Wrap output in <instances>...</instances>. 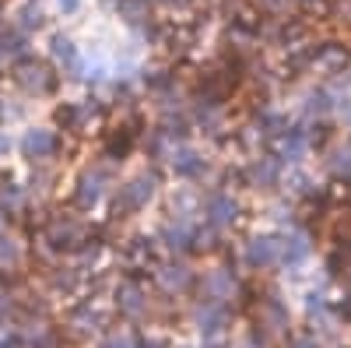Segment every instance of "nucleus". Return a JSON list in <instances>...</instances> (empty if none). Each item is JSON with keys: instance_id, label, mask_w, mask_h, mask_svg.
Segmentation results:
<instances>
[{"instance_id": "7ed1b4c3", "label": "nucleus", "mask_w": 351, "mask_h": 348, "mask_svg": "<svg viewBox=\"0 0 351 348\" xmlns=\"http://www.w3.org/2000/svg\"><path fill=\"white\" fill-rule=\"evenodd\" d=\"M88 225L77 222L74 215H53L43 229V246L53 250V253H77L84 243H88Z\"/></svg>"}, {"instance_id": "1a4fd4ad", "label": "nucleus", "mask_w": 351, "mask_h": 348, "mask_svg": "<svg viewBox=\"0 0 351 348\" xmlns=\"http://www.w3.org/2000/svg\"><path fill=\"white\" fill-rule=\"evenodd\" d=\"M155 278H158V288L165 296H183L197 285V271L186 264V260H169V264H158L155 268Z\"/></svg>"}, {"instance_id": "c756f323", "label": "nucleus", "mask_w": 351, "mask_h": 348, "mask_svg": "<svg viewBox=\"0 0 351 348\" xmlns=\"http://www.w3.org/2000/svg\"><path fill=\"white\" fill-rule=\"evenodd\" d=\"M11 148H14V141L8 137V130H0V159H8V155H11Z\"/></svg>"}, {"instance_id": "ddd939ff", "label": "nucleus", "mask_w": 351, "mask_h": 348, "mask_svg": "<svg viewBox=\"0 0 351 348\" xmlns=\"http://www.w3.org/2000/svg\"><path fill=\"white\" fill-rule=\"evenodd\" d=\"M49 56H53V67L60 71V74H67V78L81 81L84 60H81V53H77L74 39H67V36H60V32H56V36L49 39Z\"/></svg>"}, {"instance_id": "b1692460", "label": "nucleus", "mask_w": 351, "mask_h": 348, "mask_svg": "<svg viewBox=\"0 0 351 348\" xmlns=\"http://www.w3.org/2000/svg\"><path fill=\"white\" fill-rule=\"evenodd\" d=\"M21 260V243L11 232H0V268H14Z\"/></svg>"}, {"instance_id": "a878e982", "label": "nucleus", "mask_w": 351, "mask_h": 348, "mask_svg": "<svg viewBox=\"0 0 351 348\" xmlns=\"http://www.w3.org/2000/svg\"><path fill=\"white\" fill-rule=\"evenodd\" d=\"M95 348H137V345H134V338L127 331H106Z\"/></svg>"}, {"instance_id": "aec40b11", "label": "nucleus", "mask_w": 351, "mask_h": 348, "mask_svg": "<svg viewBox=\"0 0 351 348\" xmlns=\"http://www.w3.org/2000/svg\"><path fill=\"white\" fill-rule=\"evenodd\" d=\"M81 278H84V271H77V268H53L49 275H46V281H49V292L53 296H74L77 288H81Z\"/></svg>"}, {"instance_id": "412c9836", "label": "nucleus", "mask_w": 351, "mask_h": 348, "mask_svg": "<svg viewBox=\"0 0 351 348\" xmlns=\"http://www.w3.org/2000/svg\"><path fill=\"white\" fill-rule=\"evenodd\" d=\"M11 25H18L21 32L32 36V32H39V28L46 25V14H43V8L36 4V0H25V4L14 11V21H11Z\"/></svg>"}, {"instance_id": "f3484780", "label": "nucleus", "mask_w": 351, "mask_h": 348, "mask_svg": "<svg viewBox=\"0 0 351 348\" xmlns=\"http://www.w3.org/2000/svg\"><path fill=\"white\" fill-rule=\"evenodd\" d=\"M95 113H99L95 99L92 102H64V106H56L53 120H56V127H60V130H71L74 134V130H84Z\"/></svg>"}, {"instance_id": "4be33fe9", "label": "nucleus", "mask_w": 351, "mask_h": 348, "mask_svg": "<svg viewBox=\"0 0 351 348\" xmlns=\"http://www.w3.org/2000/svg\"><path fill=\"white\" fill-rule=\"evenodd\" d=\"M327 172L334 180H351V144H337L327 155Z\"/></svg>"}, {"instance_id": "dca6fc26", "label": "nucleus", "mask_w": 351, "mask_h": 348, "mask_svg": "<svg viewBox=\"0 0 351 348\" xmlns=\"http://www.w3.org/2000/svg\"><path fill=\"white\" fill-rule=\"evenodd\" d=\"M106 321H102V313L92 306V303H77L71 313H67V334L74 338H92V334H102Z\"/></svg>"}, {"instance_id": "393cba45", "label": "nucleus", "mask_w": 351, "mask_h": 348, "mask_svg": "<svg viewBox=\"0 0 351 348\" xmlns=\"http://www.w3.org/2000/svg\"><path fill=\"white\" fill-rule=\"evenodd\" d=\"M306 113H309V116H327V113H330V95H327L324 89L309 92V99H306Z\"/></svg>"}, {"instance_id": "423d86ee", "label": "nucleus", "mask_w": 351, "mask_h": 348, "mask_svg": "<svg viewBox=\"0 0 351 348\" xmlns=\"http://www.w3.org/2000/svg\"><path fill=\"white\" fill-rule=\"evenodd\" d=\"M112 299H116V313H120L123 321H130V324H141V321H148V316H152V296H148V288H144L141 281H134V278L116 288Z\"/></svg>"}, {"instance_id": "2f4dec72", "label": "nucleus", "mask_w": 351, "mask_h": 348, "mask_svg": "<svg viewBox=\"0 0 351 348\" xmlns=\"http://www.w3.org/2000/svg\"><path fill=\"white\" fill-rule=\"evenodd\" d=\"M299 4H306V8H316V4H319V0H299Z\"/></svg>"}, {"instance_id": "4468645a", "label": "nucleus", "mask_w": 351, "mask_h": 348, "mask_svg": "<svg viewBox=\"0 0 351 348\" xmlns=\"http://www.w3.org/2000/svg\"><path fill=\"white\" fill-rule=\"evenodd\" d=\"M309 253H313V243L306 232L291 229V232H281L278 236V264L281 268H299L302 260H309Z\"/></svg>"}, {"instance_id": "a211bd4d", "label": "nucleus", "mask_w": 351, "mask_h": 348, "mask_svg": "<svg viewBox=\"0 0 351 348\" xmlns=\"http://www.w3.org/2000/svg\"><path fill=\"white\" fill-rule=\"evenodd\" d=\"M123 253H127V264L130 268H158V240H148V236H137V240H127L123 243Z\"/></svg>"}, {"instance_id": "39448f33", "label": "nucleus", "mask_w": 351, "mask_h": 348, "mask_svg": "<svg viewBox=\"0 0 351 348\" xmlns=\"http://www.w3.org/2000/svg\"><path fill=\"white\" fill-rule=\"evenodd\" d=\"M200 211H204V222H208L211 229L218 232H228V229H236L239 218H243V205H239V197H232V190H208L200 197Z\"/></svg>"}, {"instance_id": "f257e3e1", "label": "nucleus", "mask_w": 351, "mask_h": 348, "mask_svg": "<svg viewBox=\"0 0 351 348\" xmlns=\"http://www.w3.org/2000/svg\"><path fill=\"white\" fill-rule=\"evenodd\" d=\"M158 194V172L148 169V172H137V176H130L127 183L116 187L112 194V215L116 218H130L137 211H144L155 200Z\"/></svg>"}, {"instance_id": "20e7f679", "label": "nucleus", "mask_w": 351, "mask_h": 348, "mask_svg": "<svg viewBox=\"0 0 351 348\" xmlns=\"http://www.w3.org/2000/svg\"><path fill=\"white\" fill-rule=\"evenodd\" d=\"M109 183H112V169L109 165H88L81 169V176L74 180V190H71V200L77 211H95L102 205V197L109 194Z\"/></svg>"}, {"instance_id": "cd10ccee", "label": "nucleus", "mask_w": 351, "mask_h": 348, "mask_svg": "<svg viewBox=\"0 0 351 348\" xmlns=\"http://www.w3.org/2000/svg\"><path fill=\"white\" fill-rule=\"evenodd\" d=\"M134 345H137V348H172V345H169V338H162V334H155V331L137 334V338H134Z\"/></svg>"}, {"instance_id": "9b49d317", "label": "nucleus", "mask_w": 351, "mask_h": 348, "mask_svg": "<svg viewBox=\"0 0 351 348\" xmlns=\"http://www.w3.org/2000/svg\"><path fill=\"white\" fill-rule=\"evenodd\" d=\"M169 169L176 180H204V172H208V159H204L197 148H190V144H176L172 155H169Z\"/></svg>"}, {"instance_id": "2eb2a0df", "label": "nucleus", "mask_w": 351, "mask_h": 348, "mask_svg": "<svg viewBox=\"0 0 351 348\" xmlns=\"http://www.w3.org/2000/svg\"><path fill=\"white\" fill-rule=\"evenodd\" d=\"M243 260L246 268L253 271H271L278 268V236H253L243 250Z\"/></svg>"}, {"instance_id": "6e6552de", "label": "nucleus", "mask_w": 351, "mask_h": 348, "mask_svg": "<svg viewBox=\"0 0 351 348\" xmlns=\"http://www.w3.org/2000/svg\"><path fill=\"white\" fill-rule=\"evenodd\" d=\"M18 148H21V155H25L28 162L43 165V162H49V159L60 155L64 141H60V134L49 130V127H32V130H25V137H21Z\"/></svg>"}, {"instance_id": "7c9ffc66", "label": "nucleus", "mask_w": 351, "mask_h": 348, "mask_svg": "<svg viewBox=\"0 0 351 348\" xmlns=\"http://www.w3.org/2000/svg\"><path fill=\"white\" fill-rule=\"evenodd\" d=\"M56 4H60L64 14H77L81 11V0H56Z\"/></svg>"}, {"instance_id": "6ab92c4d", "label": "nucleus", "mask_w": 351, "mask_h": 348, "mask_svg": "<svg viewBox=\"0 0 351 348\" xmlns=\"http://www.w3.org/2000/svg\"><path fill=\"white\" fill-rule=\"evenodd\" d=\"M256 321H260V327H267L271 334L274 331H285L288 327V306L278 299V296H267V299H260V306H256Z\"/></svg>"}, {"instance_id": "bb28decb", "label": "nucleus", "mask_w": 351, "mask_h": 348, "mask_svg": "<svg viewBox=\"0 0 351 348\" xmlns=\"http://www.w3.org/2000/svg\"><path fill=\"white\" fill-rule=\"evenodd\" d=\"M295 4V0H256V8L263 11V14H271V18H281V14H288V8Z\"/></svg>"}, {"instance_id": "f03ea898", "label": "nucleus", "mask_w": 351, "mask_h": 348, "mask_svg": "<svg viewBox=\"0 0 351 348\" xmlns=\"http://www.w3.org/2000/svg\"><path fill=\"white\" fill-rule=\"evenodd\" d=\"M11 71H14V84H18L28 99H46V95H53V92H56V81H60V71H56L53 64H46V60H36L32 53H28L25 60L11 64Z\"/></svg>"}, {"instance_id": "5701e85b", "label": "nucleus", "mask_w": 351, "mask_h": 348, "mask_svg": "<svg viewBox=\"0 0 351 348\" xmlns=\"http://www.w3.org/2000/svg\"><path fill=\"white\" fill-rule=\"evenodd\" d=\"M25 200H28V194H25L21 187H14V183H4V187H0V211H4V215L21 211Z\"/></svg>"}, {"instance_id": "9d476101", "label": "nucleus", "mask_w": 351, "mask_h": 348, "mask_svg": "<svg viewBox=\"0 0 351 348\" xmlns=\"http://www.w3.org/2000/svg\"><path fill=\"white\" fill-rule=\"evenodd\" d=\"M197 288H200V299H211V303H228L232 296L239 292V281L228 268H211L197 278Z\"/></svg>"}, {"instance_id": "f8f14e48", "label": "nucleus", "mask_w": 351, "mask_h": 348, "mask_svg": "<svg viewBox=\"0 0 351 348\" xmlns=\"http://www.w3.org/2000/svg\"><path fill=\"white\" fill-rule=\"evenodd\" d=\"M281 165H285V162L274 159V155H256V159H250L243 180H246V187H253V190H274V187L281 183Z\"/></svg>"}, {"instance_id": "0eeeda50", "label": "nucleus", "mask_w": 351, "mask_h": 348, "mask_svg": "<svg viewBox=\"0 0 351 348\" xmlns=\"http://www.w3.org/2000/svg\"><path fill=\"white\" fill-rule=\"evenodd\" d=\"M190 324L197 327V334L215 338V334L228 331V324H232V310H228V303L197 299V303H193V310H190Z\"/></svg>"}, {"instance_id": "c85d7f7f", "label": "nucleus", "mask_w": 351, "mask_h": 348, "mask_svg": "<svg viewBox=\"0 0 351 348\" xmlns=\"http://www.w3.org/2000/svg\"><path fill=\"white\" fill-rule=\"evenodd\" d=\"M288 348H324V345H319L316 341V334H291V341H288Z\"/></svg>"}]
</instances>
